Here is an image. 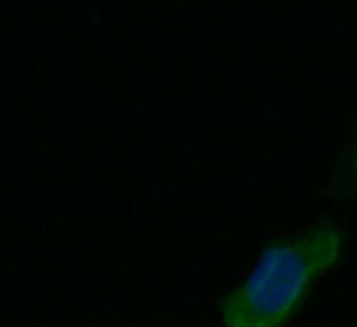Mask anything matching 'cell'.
<instances>
[{"label":"cell","mask_w":357,"mask_h":327,"mask_svg":"<svg viewBox=\"0 0 357 327\" xmlns=\"http://www.w3.org/2000/svg\"><path fill=\"white\" fill-rule=\"evenodd\" d=\"M347 231L329 217L263 246L241 284L217 299L222 327H287L347 253Z\"/></svg>","instance_id":"1"},{"label":"cell","mask_w":357,"mask_h":327,"mask_svg":"<svg viewBox=\"0 0 357 327\" xmlns=\"http://www.w3.org/2000/svg\"><path fill=\"white\" fill-rule=\"evenodd\" d=\"M329 196L335 200L357 202V108H355L349 136L331 169Z\"/></svg>","instance_id":"2"}]
</instances>
